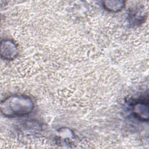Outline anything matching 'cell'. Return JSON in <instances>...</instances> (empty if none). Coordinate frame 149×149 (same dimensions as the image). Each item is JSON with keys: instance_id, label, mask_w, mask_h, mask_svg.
<instances>
[{"instance_id": "cell-4", "label": "cell", "mask_w": 149, "mask_h": 149, "mask_svg": "<svg viewBox=\"0 0 149 149\" xmlns=\"http://www.w3.org/2000/svg\"><path fill=\"white\" fill-rule=\"evenodd\" d=\"M102 6L105 9L111 12L120 11L125 6V2L122 0H109L102 2Z\"/></svg>"}, {"instance_id": "cell-1", "label": "cell", "mask_w": 149, "mask_h": 149, "mask_svg": "<svg viewBox=\"0 0 149 149\" xmlns=\"http://www.w3.org/2000/svg\"><path fill=\"white\" fill-rule=\"evenodd\" d=\"M34 104L29 96L14 94L6 97L1 102V112L5 117L16 118L27 115L31 113Z\"/></svg>"}, {"instance_id": "cell-3", "label": "cell", "mask_w": 149, "mask_h": 149, "mask_svg": "<svg viewBox=\"0 0 149 149\" xmlns=\"http://www.w3.org/2000/svg\"><path fill=\"white\" fill-rule=\"evenodd\" d=\"M132 113L134 116L141 121L147 122L149 118L148 100H139L132 105Z\"/></svg>"}, {"instance_id": "cell-2", "label": "cell", "mask_w": 149, "mask_h": 149, "mask_svg": "<svg viewBox=\"0 0 149 149\" xmlns=\"http://www.w3.org/2000/svg\"><path fill=\"white\" fill-rule=\"evenodd\" d=\"M1 56L6 61H12L19 54V49L15 42L10 39H4L1 42Z\"/></svg>"}]
</instances>
